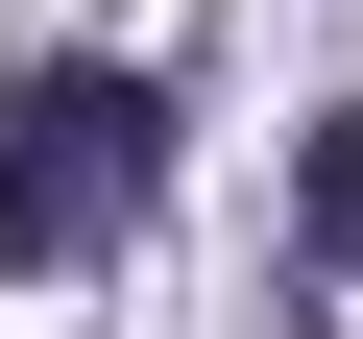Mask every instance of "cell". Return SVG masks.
I'll return each mask as SVG.
<instances>
[{"label": "cell", "instance_id": "cell-1", "mask_svg": "<svg viewBox=\"0 0 363 339\" xmlns=\"http://www.w3.org/2000/svg\"><path fill=\"white\" fill-rule=\"evenodd\" d=\"M145 194H169V97L145 73H97V49H49V73H0V267H97V243H145Z\"/></svg>", "mask_w": 363, "mask_h": 339}, {"label": "cell", "instance_id": "cell-2", "mask_svg": "<svg viewBox=\"0 0 363 339\" xmlns=\"http://www.w3.org/2000/svg\"><path fill=\"white\" fill-rule=\"evenodd\" d=\"M291 243H315V291H339V267H363V97H339V121H315V194H291Z\"/></svg>", "mask_w": 363, "mask_h": 339}]
</instances>
